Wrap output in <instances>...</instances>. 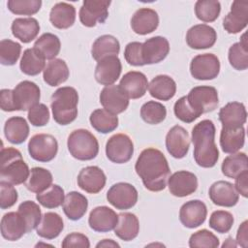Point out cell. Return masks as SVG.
I'll list each match as a JSON object with an SVG mask.
<instances>
[{"label":"cell","instance_id":"ab89813d","mask_svg":"<svg viewBox=\"0 0 248 248\" xmlns=\"http://www.w3.org/2000/svg\"><path fill=\"white\" fill-rule=\"evenodd\" d=\"M51 172L44 168L35 167L30 170V174L25 182L26 188L32 193H42L52 185Z\"/></svg>","mask_w":248,"mask_h":248},{"label":"cell","instance_id":"681fc988","mask_svg":"<svg viewBox=\"0 0 248 248\" xmlns=\"http://www.w3.org/2000/svg\"><path fill=\"white\" fill-rule=\"evenodd\" d=\"M234 219L231 212L226 210L213 211L209 218V227L219 233L229 232L233 225Z\"/></svg>","mask_w":248,"mask_h":248},{"label":"cell","instance_id":"4dcf8cb0","mask_svg":"<svg viewBox=\"0 0 248 248\" xmlns=\"http://www.w3.org/2000/svg\"><path fill=\"white\" fill-rule=\"evenodd\" d=\"M88 207V200L84 195L72 191L65 196L62 208L65 215L73 221L79 220L86 213Z\"/></svg>","mask_w":248,"mask_h":248},{"label":"cell","instance_id":"1f68e13d","mask_svg":"<svg viewBox=\"0 0 248 248\" xmlns=\"http://www.w3.org/2000/svg\"><path fill=\"white\" fill-rule=\"evenodd\" d=\"M148 91L157 100L169 101L176 93V83L170 76L159 75L148 83Z\"/></svg>","mask_w":248,"mask_h":248},{"label":"cell","instance_id":"3957f363","mask_svg":"<svg viewBox=\"0 0 248 248\" xmlns=\"http://www.w3.org/2000/svg\"><path fill=\"white\" fill-rule=\"evenodd\" d=\"M78 94L72 86L58 88L51 95V110L54 121L59 125H68L78 116Z\"/></svg>","mask_w":248,"mask_h":248},{"label":"cell","instance_id":"484cf974","mask_svg":"<svg viewBox=\"0 0 248 248\" xmlns=\"http://www.w3.org/2000/svg\"><path fill=\"white\" fill-rule=\"evenodd\" d=\"M218 116L223 127L237 128L245 124L247 111L243 103L230 102L220 108Z\"/></svg>","mask_w":248,"mask_h":248},{"label":"cell","instance_id":"4fadbf2b","mask_svg":"<svg viewBox=\"0 0 248 248\" xmlns=\"http://www.w3.org/2000/svg\"><path fill=\"white\" fill-rule=\"evenodd\" d=\"M207 216V208L203 202L192 200L182 204L179 210L181 224L189 229H195L202 225Z\"/></svg>","mask_w":248,"mask_h":248},{"label":"cell","instance_id":"f546056e","mask_svg":"<svg viewBox=\"0 0 248 248\" xmlns=\"http://www.w3.org/2000/svg\"><path fill=\"white\" fill-rule=\"evenodd\" d=\"M49 20L58 29H68L75 23L76 9L66 2L56 3L50 10Z\"/></svg>","mask_w":248,"mask_h":248},{"label":"cell","instance_id":"2e32d148","mask_svg":"<svg viewBox=\"0 0 248 248\" xmlns=\"http://www.w3.org/2000/svg\"><path fill=\"white\" fill-rule=\"evenodd\" d=\"M168 180L169 190L174 197H187L196 192L198 188L197 176L188 170H178L172 173Z\"/></svg>","mask_w":248,"mask_h":248},{"label":"cell","instance_id":"6f0895ef","mask_svg":"<svg viewBox=\"0 0 248 248\" xmlns=\"http://www.w3.org/2000/svg\"><path fill=\"white\" fill-rule=\"evenodd\" d=\"M61 246L63 248H69V247L89 248L90 242L88 237L85 234L81 232H71L64 237L61 243Z\"/></svg>","mask_w":248,"mask_h":248},{"label":"cell","instance_id":"d4e9b609","mask_svg":"<svg viewBox=\"0 0 248 248\" xmlns=\"http://www.w3.org/2000/svg\"><path fill=\"white\" fill-rule=\"evenodd\" d=\"M159 16L150 8H140L135 12L131 18L132 30L139 35H147L157 29Z\"/></svg>","mask_w":248,"mask_h":248},{"label":"cell","instance_id":"f35d334b","mask_svg":"<svg viewBox=\"0 0 248 248\" xmlns=\"http://www.w3.org/2000/svg\"><path fill=\"white\" fill-rule=\"evenodd\" d=\"M45 57L36 48H26L20 59L19 68L27 76H37L45 70Z\"/></svg>","mask_w":248,"mask_h":248},{"label":"cell","instance_id":"603a6c76","mask_svg":"<svg viewBox=\"0 0 248 248\" xmlns=\"http://www.w3.org/2000/svg\"><path fill=\"white\" fill-rule=\"evenodd\" d=\"M118 214L108 206L102 205L93 208L88 217L89 227L98 232H107L114 230Z\"/></svg>","mask_w":248,"mask_h":248},{"label":"cell","instance_id":"f6af8a7d","mask_svg":"<svg viewBox=\"0 0 248 248\" xmlns=\"http://www.w3.org/2000/svg\"><path fill=\"white\" fill-rule=\"evenodd\" d=\"M140 116L147 124L156 125L165 120L167 116V108L159 102L148 101L141 106Z\"/></svg>","mask_w":248,"mask_h":248},{"label":"cell","instance_id":"7dc6e473","mask_svg":"<svg viewBox=\"0 0 248 248\" xmlns=\"http://www.w3.org/2000/svg\"><path fill=\"white\" fill-rule=\"evenodd\" d=\"M65 199L64 190L57 184H52L49 188L36 195V200L46 208H56L63 204Z\"/></svg>","mask_w":248,"mask_h":248},{"label":"cell","instance_id":"d6a6232c","mask_svg":"<svg viewBox=\"0 0 248 248\" xmlns=\"http://www.w3.org/2000/svg\"><path fill=\"white\" fill-rule=\"evenodd\" d=\"M140 232V222L138 217L131 212L118 214V220L114 228V233L124 241L135 239Z\"/></svg>","mask_w":248,"mask_h":248},{"label":"cell","instance_id":"6125c7cd","mask_svg":"<svg viewBox=\"0 0 248 248\" xmlns=\"http://www.w3.org/2000/svg\"><path fill=\"white\" fill-rule=\"evenodd\" d=\"M96 247H120V245L112 239H103L96 244Z\"/></svg>","mask_w":248,"mask_h":248},{"label":"cell","instance_id":"44dd1931","mask_svg":"<svg viewBox=\"0 0 248 248\" xmlns=\"http://www.w3.org/2000/svg\"><path fill=\"white\" fill-rule=\"evenodd\" d=\"M78 187L89 194H97L104 189L107 177L102 169L97 166H88L78 174Z\"/></svg>","mask_w":248,"mask_h":248},{"label":"cell","instance_id":"ac0fdd59","mask_svg":"<svg viewBox=\"0 0 248 248\" xmlns=\"http://www.w3.org/2000/svg\"><path fill=\"white\" fill-rule=\"evenodd\" d=\"M166 147L173 158H184L190 147V138L187 130L179 125L170 128L166 136Z\"/></svg>","mask_w":248,"mask_h":248},{"label":"cell","instance_id":"60d3db41","mask_svg":"<svg viewBox=\"0 0 248 248\" xmlns=\"http://www.w3.org/2000/svg\"><path fill=\"white\" fill-rule=\"evenodd\" d=\"M228 58L231 66L237 71H244L248 68V46L246 33L241 36L239 42L234 43L230 46Z\"/></svg>","mask_w":248,"mask_h":248},{"label":"cell","instance_id":"7402d4cb","mask_svg":"<svg viewBox=\"0 0 248 248\" xmlns=\"http://www.w3.org/2000/svg\"><path fill=\"white\" fill-rule=\"evenodd\" d=\"M208 195L214 204L224 207H232L239 200V194L234 185L225 180L214 182L209 188Z\"/></svg>","mask_w":248,"mask_h":248},{"label":"cell","instance_id":"c3c4849f","mask_svg":"<svg viewBox=\"0 0 248 248\" xmlns=\"http://www.w3.org/2000/svg\"><path fill=\"white\" fill-rule=\"evenodd\" d=\"M20 44L10 39H4L0 42V62L2 65H15L20 56Z\"/></svg>","mask_w":248,"mask_h":248},{"label":"cell","instance_id":"bcb514c9","mask_svg":"<svg viewBox=\"0 0 248 248\" xmlns=\"http://www.w3.org/2000/svg\"><path fill=\"white\" fill-rule=\"evenodd\" d=\"M221 12V4L216 0H199L195 4L196 16L203 22L215 21Z\"/></svg>","mask_w":248,"mask_h":248},{"label":"cell","instance_id":"cb8c5ba5","mask_svg":"<svg viewBox=\"0 0 248 248\" xmlns=\"http://www.w3.org/2000/svg\"><path fill=\"white\" fill-rule=\"evenodd\" d=\"M119 86L129 99H140L146 93L148 80L143 73L131 71L122 77Z\"/></svg>","mask_w":248,"mask_h":248},{"label":"cell","instance_id":"e575fe53","mask_svg":"<svg viewBox=\"0 0 248 248\" xmlns=\"http://www.w3.org/2000/svg\"><path fill=\"white\" fill-rule=\"evenodd\" d=\"M70 76L67 63L60 58L50 60L43 71L44 81L49 86H58L65 82Z\"/></svg>","mask_w":248,"mask_h":248},{"label":"cell","instance_id":"7a4b0ae2","mask_svg":"<svg viewBox=\"0 0 248 248\" xmlns=\"http://www.w3.org/2000/svg\"><path fill=\"white\" fill-rule=\"evenodd\" d=\"M215 125L209 119L199 122L192 129L194 159L202 168H212L219 159V151L215 144Z\"/></svg>","mask_w":248,"mask_h":248},{"label":"cell","instance_id":"f907efd6","mask_svg":"<svg viewBox=\"0 0 248 248\" xmlns=\"http://www.w3.org/2000/svg\"><path fill=\"white\" fill-rule=\"evenodd\" d=\"M7 7L10 12L15 15L32 16L37 14L41 7V0H9Z\"/></svg>","mask_w":248,"mask_h":248},{"label":"cell","instance_id":"9f6ffc18","mask_svg":"<svg viewBox=\"0 0 248 248\" xmlns=\"http://www.w3.org/2000/svg\"><path fill=\"white\" fill-rule=\"evenodd\" d=\"M141 45L140 42H131L124 49V57L128 64L132 66H144L141 56Z\"/></svg>","mask_w":248,"mask_h":248},{"label":"cell","instance_id":"9c48e42d","mask_svg":"<svg viewBox=\"0 0 248 248\" xmlns=\"http://www.w3.org/2000/svg\"><path fill=\"white\" fill-rule=\"evenodd\" d=\"M191 76L199 80H210L220 73V60L213 53L196 55L190 63Z\"/></svg>","mask_w":248,"mask_h":248},{"label":"cell","instance_id":"83f0119b","mask_svg":"<svg viewBox=\"0 0 248 248\" xmlns=\"http://www.w3.org/2000/svg\"><path fill=\"white\" fill-rule=\"evenodd\" d=\"M14 37L20 42L27 44L32 42L40 32V24L34 17H18L14 19L12 26Z\"/></svg>","mask_w":248,"mask_h":248},{"label":"cell","instance_id":"11a10c76","mask_svg":"<svg viewBox=\"0 0 248 248\" xmlns=\"http://www.w3.org/2000/svg\"><path fill=\"white\" fill-rule=\"evenodd\" d=\"M18 195L14 185L6 181H0V207L7 209L12 207L17 201Z\"/></svg>","mask_w":248,"mask_h":248},{"label":"cell","instance_id":"ee69618b","mask_svg":"<svg viewBox=\"0 0 248 248\" xmlns=\"http://www.w3.org/2000/svg\"><path fill=\"white\" fill-rule=\"evenodd\" d=\"M17 212L25 223L27 232L36 229L42 219V211L39 204L32 201L21 202L17 208Z\"/></svg>","mask_w":248,"mask_h":248},{"label":"cell","instance_id":"b9f144b4","mask_svg":"<svg viewBox=\"0 0 248 248\" xmlns=\"http://www.w3.org/2000/svg\"><path fill=\"white\" fill-rule=\"evenodd\" d=\"M222 173L230 178H235L245 170H248V159L244 152L232 153L227 156L221 166Z\"/></svg>","mask_w":248,"mask_h":248},{"label":"cell","instance_id":"94428289","mask_svg":"<svg viewBox=\"0 0 248 248\" xmlns=\"http://www.w3.org/2000/svg\"><path fill=\"white\" fill-rule=\"evenodd\" d=\"M248 221L245 220L241 223L237 230L236 233V244L241 247H247L248 245V229H247Z\"/></svg>","mask_w":248,"mask_h":248},{"label":"cell","instance_id":"680465c9","mask_svg":"<svg viewBox=\"0 0 248 248\" xmlns=\"http://www.w3.org/2000/svg\"><path fill=\"white\" fill-rule=\"evenodd\" d=\"M0 108L3 111H15L12 89H2L0 91Z\"/></svg>","mask_w":248,"mask_h":248},{"label":"cell","instance_id":"f1b7e54d","mask_svg":"<svg viewBox=\"0 0 248 248\" xmlns=\"http://www.w3.org/2000/svg\"><path fill=\"white\" fill-rule=\"evenodd\" d=\"M245 142V129L243 126L237 128L222 127L220 133V146L223 152L228 154L236 153Z\"/></svg>","mask_w":248,"mask_h":248},{"label":"cell","instance_id":"9a60e30c","mask_svg":"<svg viewBox=\"0 0 248 248\" xmlns=\"http://www.w3.org/2000/svg\"><path fill=\"white\" fill-rule=\"evenodd\" d=\"M99 98L104 108L116 115L125 111L129 106V98L119 85L111 84L105 86Z\"/></svg>","mask_w":248,"mask_h":248},{"label":"cell","instance_id":"91938a15","mask_svg":"<svg viewBox=\"0 0 248 248\" xmlns=\"http://www.w3.org/2000/svg\"><path fill=\"white\" fill-rule=\"evenodd\" d=\"M234 188L242 197L247 198L248 196V170L243 171L235 178Z\"/></svg>","mask_w":248,"mask_h":248},{"label":"cell","instance_id":"8fae6325","mask_svg":"<svg viewBox=\"0 0 248 248\" xmlns=\"http://www.w3.org/2000/svg\"><path fill=\"white\" fill-rule=\"evenodd\" d=\"M109 0H84L79 10V20L86 27L104 23L108 16Z\"/></svg>","mask_w":248,"mask_h":248},{"label":"cell","instance_id":"816d5d0a","mask_svg":"<svg viewBox=\"0 0 248 248\" xmlns=\"http://www.w3.org/2000/svg\"><path fill=\"white\" fill-rule=\"evenodd\" d=\"M219 245L220 242L218 237L213 232L205 229L194 232L189 238V246L191 248H217Z\"/></svg>","mask_w":248,"mask_h":248},{"label":"cell","instance_id":"5b68a950","mask_svg":"<svg viewBox=\"0 0 248 248\" xmlns=\"http://www.w3.org/2000/svg\"><path fill=\"white\" fill-rule=\"evenodd\" d=\"M70 154L79 161L94 159L99 152V142L96 137L85 129L73 131L67 140Z\"/></svg>","mask_w":248,"mask_h":248},{"label":"cell","instance_id":"ffe728a7","mask_svg":"<svg viewBox=\"0 0 248 248\" xmlns=\"http://www.w3.org/2000/svg\"><path fill=\"white\" fill-rule=\"evenodd\" d=\"M248 23V1H233L231 11L223 19V27L229 34H237Z\"/></svg>","mask_w":248,"mask_h":248},{"label":"cell","instance_id":"277c9868","mask_svg":"<svg viewBox=\"0 0 248 248\" xmlns=\"http://www.w3.org/2000/svg\"><path fill=\"white\" fill-rule=\"evenodd\" d=\"M30 170L22 159L20 151L14 147L1 149L0 176L2 181L13 185H19L28 179Z\"/></svg>","mask_w":248,"mask_h":248},{"label":"cell","instance_id":"7c38bea8","mask_svg":"<svg viewBox=\"0 0 248 248\" xmlns=\"http://www.w3.org/2000/svg\"><path fill=\"white\" fill-rule=\"evenodd\" d=\"M40 98L41 91L39 86L30 80H23L13 89L15 110H29L39 104Z\"/></svg>","mask_w":248,"mask_h":248},{"label":"cell","instance_id":"5bb4252c","mask_svg":"<svg viewBox=\"0 0 248 248\" xmlns=\"http://www.w3.org/2000/svg\"><path fill=\"white\" fill-rule=\"evenodd\" d=\"M170 52V43L165 37L155 36L144 41L141 45V56L144 65L156 64L163 61Z\"/></svg>","mask_w":248,"mask_h":248},{"label":"cell","instance_id":"db71d44e","mask_svg":"<svg viewBox=\"0 0 248 248\" xmlns=\"http://www.w3.org/2000/svg\"><path fill=\"white\" fill-rule=\"evenodd\" d=\"M49 109L45 104H37L28 110V120L35 127H42L49 121Z\"/></svg>","mask_w":248,"mask_h":248},{"label":"cell","instance_id":"f5cc1de1","mask_svg":"<svg viewBox=\"0 0 248 248\" xmlns=\"http://www.w3.org/2000/svg\"><path fill=\"white\" fill-rule=\"evenodd\" d=\"M173 112L175 116L185 123H192L201 116L188 103L186 96L179 98L173 106Z\"/></svg>","mask_w":248,"mask_h":248},{"label":"cell","instance_id":"30bf717a","mask_svg":"<svg viewBox=\"0 0 248 248\" xmlns=\"http://www.w3.org/2000/svg\"><path fill=\"white\" fill-rule=\"evenodd\" d=\"M138 191L130 183L118 182L113 184L107 192L108 202L119 210L132 208L138 202Z\"/></svg>","mask_w":248,"mask_h":248},{"label":"cell","instance_id":"be15d7a7","mask_svg":"<svg viewBox=\"0 0 248 248\" xmlns=\"http://www.w3.org/2000/svg\"><path fill=\"white\" fill-rule=\"evenodd\" d=\"M236 245H237V244H236V242L233 241L232 237H228V238L226 239V241L223 243L222 247H235Z\"/></svg>","mask_w":248,"mask_h":248},{"label":"cell","instance_id":"6da1fadb","mask_svg":"<svg viewBox=\"0 0 248 248\" xmlns=\"http://www.w3.org/2000/svg\"><path fill=\"white\" fill-rule=\"evenodd\" d=\"M135 170L144 187L151 192H160L167 186L170 169L167 158L157 148L143 149L137 159Z\"/></svg>","mask_w":248,"mask_h":248},{"label":"cell","instance_id":"836d02e7","mask_svg":"<svg viewBox=\"0 0 248 248\" xmlns=\"http://www.w3.org/2000/svg\"><path fill=\"white\" fill-rule=\"evenodd\" d=\"M4 135L9 142L20 144L29 136V126L27 121L21 116L10 117L4 125Z\"/></svg>","mask_w":248,"mask_h":248},{"label":"cell","instance_id":"e0dca14e","mask_svg":"<svg viewBox=\"0 0 248 248\" xmlns=\"http://www.w3.org/2000/svg\"><path fill=\"white\" fill-rule=\"evenodd\" d=\"M121 71L122 65L118 56H108L97 62L95 79L102 85H111L119 78Z\"/></svg>","mask_w":248,"mask_h":248},{"label":"cell","instance_id":"8992f818","mask_svg":"<svg viewBox=\"0 0 248 248\" xmlns=\"http://www.w3.org/2000/svg\"><path fill=\"white\" fill-rule=\"evenodd\" d=\"M186 98L189 105L201 115L213 111L219 105L218 92L213 86H196L190 90Z\"/></svg>","mask_w":248,"mask_h":248},{"label":"cell","instance_id":"7bdbcfd3","mask_svg":"<svg viewBox=\"0 0 248 248\" xmlns=\"http://www.w3.org/2000/svg\"><path fill=\"white\" fill-rule=\"evenodd\" d=\"M36 48L47 60H53L59 54L61 42L59 38L52 33H44L34 43Z\"/></svg>","mask_w":248,"mask_h":248},{"label":"cell","instance_id":"8d00e7d4","mask_svg":"<svg viewBox=\"0 0 248 248\" xmlns=\"http://www.w3.org/2000/svg\"><path fill=\"white\" fill-rule=\"evenodd\" d=\"M120 51L119 41L112 35H102L92 45V57L98 62L108 56H117Z\"/></svg>","mask_w":248,"mask_h":248},{"label":"cell","instance_id":"d590c367","mask_svg":"<svg viewBox=\"0 0 248 248\" xmlns=\"http://www.w3.org/2000/svg\"><path fill=\"white\" fill-rule=\"evenodd\" d=\"M62 217L55 212H46L36 228L37 234L46 239L56 238L63 231Z\"/></svg>","mask_w":248,"mask_h":248},{"label":"cell","instance_id":"74e56055","mask_svg":"<svg viewBox=\"0 0 248 248\" xmlns=\"http://www.w3.org/2000/svg\"><path fill=\"white\" fill-rule=\"evenodd\" d=\"M89 121L91 126L97 132L102 134L110 133L118 126L117 115L105 108H97L93 110L90 114Z\"/></svg>","mask_w":248,"mask_h":248},{"label":"cell","instance_id":"52a82bcc","mask_svg":"<svg viewBox=\"0 0 248 248\" xmlns=\"http://www.w3.org/2000/svg\"><path fill=\"white\" fill-rule=\"evenodd\" d=\"M27 147L32 159L46 163L51 161L56 156L58 151V142L51 135L37 134L29 140Z\"/></svg>","mask_w":248,"mask_h":248},{"label":"cell","instance_id":"d6986e66","mask_svg":"<svg viewBox=\"0 0 248 248\" xmlns=\"http://www.w3.org/2000/svg\"><path fill=\"white\" fill-rule=\"evenodd\" d=\"M217 40L215 29L207 24H196L186 34L187 45L194 49H205L212 47Z\"/></svg>","mask_w":248,"mask_h":248},{"label":"cell","instance_id":"4316f807","mask_svg":"<svg viewBox=\"0 0 248 248\" xmlns=\"http://www.w3.org/2000/svg\"><path fill=\"white\" fill-rule=\"evenodd\" d=\"M1 234L9 241H16L21 238L26 232L25 223L18 212H8L1 219Z\"/></svg>","mask_w":248,"mask_h":248},{"label":"cell","instance_id":"ba28073f","mask_svg":"<svg viewBox=\"0 0 248 248\" xmlns=\"http://www.w3.org/2000/svg\"><path fill=\"white\" fill-rule=\"evenodd\" d=\"M134 154V143L126 134H115L106 143V155L115 164H124L131 160Z\"/></svg>","mask_w":248,"mask_h":248}]
</instances>
